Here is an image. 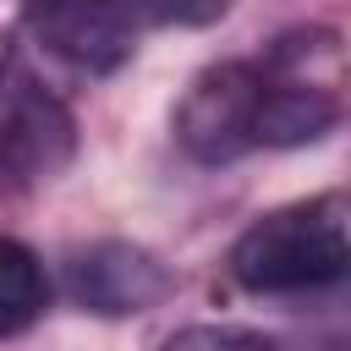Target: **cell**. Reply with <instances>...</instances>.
Returning <instances> with one entry per match:
<instances>
[{
	"mask_svg": "<svg viewBox=\"0 0 351 351\" xmlns=\"http://www.w3.org/2000/svg\"><path fill=\"white\" fill-rule=\"evenodd\" d=\"M346 203L340 197H307L291 208L263 214L230 252V274L258 296H296L324 291L346 274Z\"/></svg>",
	"mask_w": 351,
	"mask_h": 351,
	"instance_id": "6da1fadb",
	"label": "cell"
},
{
	"mask_svg": "<svg viewBox=\"0 0 351 351\" xmlns=\"http://www.w3.org/2000/svg\"><path fill=\"white\" fill-rule=\"evenodd\" d=\"M77 154L71 110L33 77L22 55H0V186H44Z\"/></svg>",
	"mask_w": 351,
	"mask_h": 351,
	"instance_id": "7a4b0ae2",
	"label": "cell"
},
{
	"mask_svg": "<svg viewBox=\"0 0 351 351\" xmlns=\"http://www.w3.org/2000/svg\"><path fill=\"white\" fill-rule=\"evenodd\" d=\"M263 93H269L263 60L208 66L176 110L181 148L203 165H230L241 154H258L263 148Z\"/></svg>",
	"mask_w": 351,
	"mask_h": 351,
	"instance_id": "3957f363",
	"label": "cell"
},
{
	"mask_svg": "<svg viewBox=\"0 0 351 351\" xmlns=\"http://www.w3.org/2000/svg\"><path fill=\"white\" fill-rule=\"evenodd\" d=\"M22 22L49 55H60L88 77L115 71L137 49L126 0H22Z\"/></svg>",
	"mask_w": 351,
	"mask_h": 351,
	"instance_id": "277c9868",
	"label": "cell"
},
{
	"mask_svg": "<svg viewBox=\"0 0 351 351\" xmlns=\"http://www.w3.org/2000/svg\"><path fill=\"white\" fill-rule=\"evenodd\" d=\"M66 291H71L88 313L121 318V313H143V307L165 302V296H170V274H165L143 247L99 241V247L77 252V258L66 263Z\"/></svg>",
	"mask_w": 351,
	"mask_h": 351,
	"instance_id": "5b68a950",
	"label": "cell"
},
{
	"mask_svg": "<svg viewBox=\"0 0 351 351\" xmlns=\"http://www.w3.org/2000/svg\"><path fill=\"white\" fill-rule=\"evenodd\" d=\"M49 307V274L33 258V247L0 236V340L22 335L27 324H38V313Z\"/></svg>",
	"mask_w": 351,
	"mask_h": 351,
	"instance_id": "8992f818",
	"label": "cell"
},
{
	"mask_svg": "<svg viewBox=\"0 0 351 351\" xmlns=\"http://www.w3.org/2000/svg\"><path fill=\"white\" fill-rule=\"evenodd\" d=\"M159 351H285V346L258 329H241V324H192V329L170 335Z\"/></svg>",
	"mask_w": 351,
	"mask_h": 351,
	"instance_id": "52a82bcc",
	"label": "cell"
},
{
	"mask_svg": "<svg viewBox=\"0 0 351 351\" xmlns=\"http://www.w3.org/2000/svg\"><path fill=\"white\" fill-rule=\"evenodd\" d=\"M132 16H148V22H165V27H203L214 16H225L230 0H126Z\"/></svg>",
	"mask_w": 351,
	"mask_h": 351,
	"instance_id": "ba28073f",
	"label": "cell"
}]
</instances>
